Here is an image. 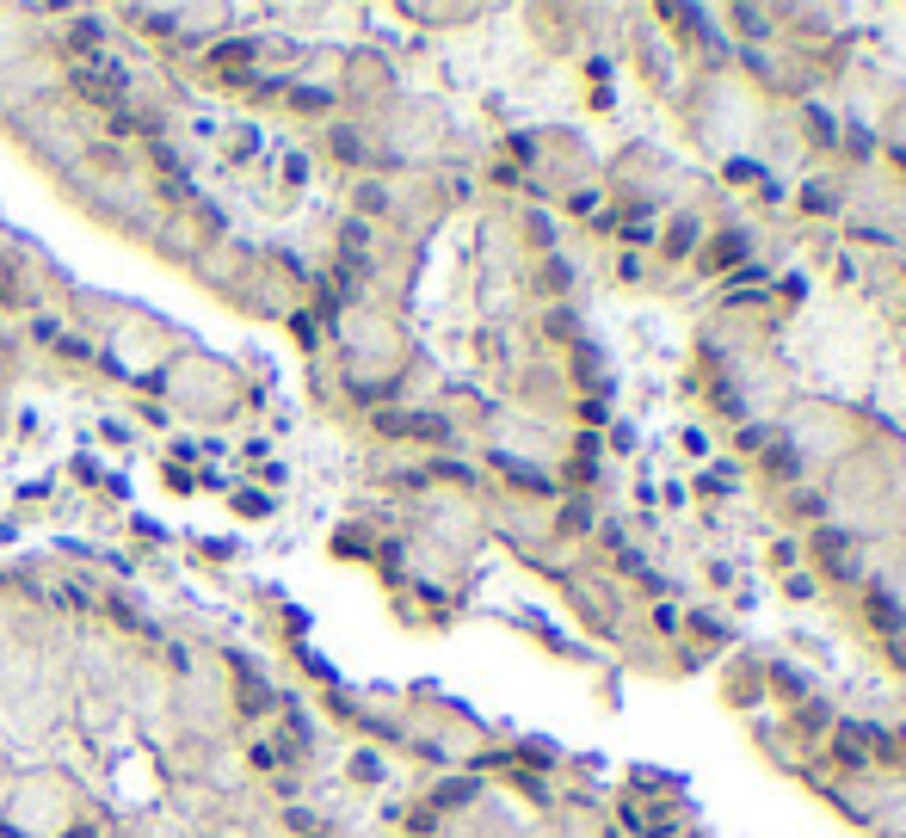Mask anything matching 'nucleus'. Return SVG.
<instances>
[{"label": "nucleus", "instance_id": "423d86ee", "mask_svg": "<svg viewBox=\"0 0 906 838\" xmlns=\"http://www.w3.org/2000/svg\"><path fill=\"white\" fill-rule=\"evenodd\" d=\"M765 469H771L777 481H801V451L784 438V432H771V444H765Z\"/></svg>", "mask_w": 906, "mask_h": 838}, {"label": "nucleus", "instance_id": "7ed1b4c3", "mask_svg": "<svg viewBox=\"0 0 906 838\" xmlns=\"http://www.w3.org/2000/svg\"><path fill=\"white\" fill-rule=\"evenodd\" d=\"M814 555L827 561L833 580H857V573H864V561H857V536L839 531V524H820V531H814Z\"/></svg>", "mask_w": 906, "mask_h": 838}, {"label": "nucleus", "instance_id": "ddd939ff", "mask_svg": "<svg viewBox=\"0 0 906 838\" xmlns=\"http://www.w3.org/2000/svg\"><path fill=\"white\" fill-rule=\"evenodd\" d=\"M703 493H721V487H733V463H721V469H709L703 481H697Z\"/></svg>", "mask_w": 906, "mask_h": 838}, {"label": "nucleus", "instance_id": "6e6552de", "mask_svg": "<svg viewBox=\"0 0 906 838\" xmlns=\"http://www.w3.org/2000/svg\"><path fill=\"white\" fill-rule=\"evenodd\" d=\"M561 531L568 536L592 531V500H568V506H561Z\"/></svg>", "mask_w": 906, "mask_h": 838}, {"label": "nucleus", "instance_id": "4468645a", "mask_svg": "<svg viewBox=\"0 0 906 838\" xmlns=\"http://www.w3.org/2000/svg\"><path fill=\"white\" fill-rule=\"evenodd\" d=\"M697 629H703L709 641H728V623H721L716 611H697Z\"/></svg>", "mask_w": 906, "mask_h": 838}, {"label": "nucleus", "instance_id": "0eeeda50", "mask_svg": "<svg viewBox=\"0 0 906 838\" xmlns=\"http://www.w3.org/2000/svg\"><path fill=\"white\" fill-rule=\"evenodd\" d=\"M839 765H845V771H869V746H864V740H857V733H851V728H845V733H839Z\"/></svg>", "mask_w": 906, "mask_h": 838}, {"label": "nucleus", "instance_id": "aec40b11", "mask_svg": "<svg viewBox=\"0 0 906 838\" xmlns=\"http://www.w3.org/2000/svg\"><path fill=\"white\" fill-rule=\"evenodd\" d=\"M801 204H808V210H833V191H820V186H808V191H801Z\"/></svg>", "mask_w": 906, "mask_h": 838}, {"label": "nucleus", "instance_id": "9b49d317", "mask_svg": "<svg viewBox=\"0 0 906 838\" xmlns=\"http://www.w3.org/2000/svg\"><path fill=\"white\" fill-rule=\"evenodd\" d=\"M827 721H833V709H827V703H801V728H808V733H820Z\"/></svg>", "mask_w": 906, "mask_h": 838}, {"label": "nucleus", "instance_id": "2eb2a0df", "mask_svg": "<svg viewBox=\"0 0 906 838\" xmlns=\"http://www.w3.org/2000/svg\"><path fill=\"white\" fill-rule=\"evenodd\" d=\"M740 444H747V451H765V444H771V432H765V426H752V420H747V426H740Z\"/></svg>", "mask_w": 906, "mask_h": 838}, {"label": "nucleus", "instance_id": "1a4fd4ad", "mask_svg": "<svg viewBox=\"0 0 906 838\" xmlns=\"http://www.w3.org/2000/svg\"><path fill=\"white\" fill-rule=\"evenodd\" d=\"M691 247H697V223H691V216H679V223H672V235H667V254L685 259Z\"/></svg>", "mask_w": 906, "mask_h": 838}, {"label": "nucleus", "instance_id": "20e7f679", "mask_svg": "<svg viewBox=\"0 0 906 838\" xmlns=\"http://www.w3.org/2000/svg\"><path fill=\"white\" fill-rule=\"evenodd\" d=\"M869 623L882 629L888 641H900V629H906V611H900V599H894L888 585H869Z\"/></svg>", "mask_w": 906, "mask_h": 838}, {"label": "nucleus", "instance_id": "9d476101", "mask_svg": "<svg viewBox=\"0 0 906 838\" xmlns=\"http://www.w3.org/2000/svg\"><path fill=\"white\" fill-rule=\"evenodd\" d=\"M808 124H814V142H827V148L839 142V130H833V118H827V111H820V106L808 111Z\"/></svg>", "mask_w": 906, "mask_h": 838}, {"label": "nucleus", "instance_id": "f8f14e48", "mask_svg": "<svg viewBox=\"0 0 906 838\" xmlns=\"http://www.w3.org/2000/svg\"><path fill=\"white\" fill-rule=\"evenodd\" d=\"M728 284H733V290H752V284H765V266H752V259H747L740 272H728Z\"/></svg>", "mask_w": 906, "mask_h": 838}, {"label": "nucleus", "instance_id": "f03ea898", "mask_svg": "<svg viewBox=\"0 0 906 838\" xmlns=\"http://www.w3.org/2000/svg\"><path fill=\"white\" fill-rule=\"evenodd\" d=\"M26 339H31V321H19L13 308H7V284H0V413L13 401V376H19V364H26Z\"/></svg>", "mask_w": 906, "mask_h": 838}, {"label": "nucleus", "instance_id": "6ab92c4d", "mask_svg": "<svg viewBox=\"0 0 906 838\" xmlns=\"http://www.w3.org/2000/svg\"><path fill=\"white\" fill-rule=\"evenodd\" d=\"M716 407L740 413V388H733V383H716Z\"/></svg>", "mask_w": 906, "mask_h": 838}, {"label": "nucleus", "instance_id": "39448f33", "mask_svg": "<svg viewBox=\"0 0 906 838\" xmlns=\"http://www.w3.org/2000/svg\"><path fill=\"white\" fill-rule=\"evenodd\" d=\"M747 254H752V240L740 235V228H728V235H716V247H709V266H716V272H740V266H747Z\"/></svg>", "mask_w": 906, "mask_h": 838}, {"label": "nucleus", "instance_id": "f257e3e1", "mask_svg": "<svg viewBox=\"0 0 906 838\" xmlns=\"http://www.w3.org/2000/svg\"><path fill=\"white\" fill-rule=\"evenodd\" d=\"M308 728L228 641L0 568V838H334Z\"/></svg>", "mask_w": 906, "mask_h": 838}, {"label": "nucleus", "instance_id": "dca6fc26", "mask_svg": "<svg viewBox=\"0 0 906 838\" xmlns=\"http://www.w3.org/2000/svg\"><path fill=\"white\" fill-rule=\"evenodd\" d=\"M543 278H549V290H568V278H573V272H568V259H549V272H543Z\"/></svg>", "mask_w": 906, "mask_h": 838}, {"label": "nucleus", "instance_id": "412c9836", "mask_svg": "<svg viewBox=\"0 0 906 838\" xmlns=\"http://www.w3.org/2000/svg\"><path fill=\"white\" fill-rule=\"evenodd\" d=\"M653 629H660V635H672V629H679V617H672V604H660V611H653Z\"/></svg>", "mask_w": 906, "mask_h": 838}, {"label": "nucleus", "instance_id": "a211bd4d", "mask_svg": "<svg viewBox=\"0 0 906 838\" xmlns=\"http://www.w3.org/2000/svg\"><path fill=\"white\" fill-rule=\"evenodd\" d=\"M771 672H777V691L801 697V679H796V666H771Z\"/></svg>", "mask_w": 906, "mask_h": 838}, {"label": "nucleus", "instance_id": "f3484780", "mask_svg": "<svg viewBox=\"0 0 906 838\" xmlns=\"http://www.w3.org/2000/svg\"><path fill=\"white\" fill-rule=\"evenodd\" d=\"M728 179H740V186H752V179H759V186H765V174L752 167V160H733V167H728Z\"/></svg>", "mask_w": 906, "mask_h": 838}]
</instances>
